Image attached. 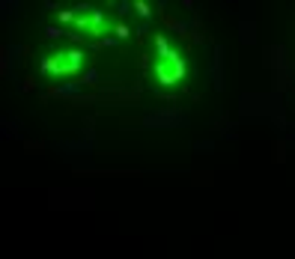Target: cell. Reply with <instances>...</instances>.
I'll use <instances>...</instances> for the list:
<instances>
[{"label": "cell", "instance_id": "obj_23", "mask_svg": "<svg viewBox=\"0 0 295 259\" xmlns=\"http://www.w3.org/2000/svg\"><path fill=\"white\" fill-rule=\"evenodd\" d=\"M194 3H197V0H182V6H185V9H194Z\"/></svg>", "mask_w": 295, "mask_h": 259}, {"label": "cell", "instance_id": "obj_19", "mask_svg": "<svg viewBox=\"0 0 295 259\" xmlns=\"http://www.w3.org/2000/svg\"><path fill=\"white\" fill-rule=\"evenodd\" d=\"M113 36H120V39L126 42V39H131V27L129 24H116V27H113Z\"/></svg>", "mask_w": 295, "mask_h": 259}, {"label": "cell", "instance_id": "obj_15", "mask_svg": "<svg viewBox=\"0 0 295 259\" xmlns=\"http://www.w3.org/2000/svg\"><path fill=\"white\" fill-rule=\"evenodd\" d=\"M75 15H78V12H75V6H72V9H57V21H60V24H72V21H75Z\"/></svg>", "mask_w": 295, "mask_h": 259}, {"label": "cell", "instance_id": "obj_6", "mask_svg": "<svg viewBox=\"0 0 295 259\" xmlns=\"http://www.w3.org/2000/svg\"><path fill=\"white\" fill-rule=\"evenodd\" d=\"M60 152H66V155H90L93 152V140H63Z\"/></svg>", "mask_w": 295, "mask_h": 259}, {"label": "cell", "instance_id": "obj_20", "mask_svg": "<svg viewBox=\"0 0 295 259\" xmlns=\"http://www.w3.org/2000/svg\"><path fill=\"white\" fill-rule=\"evenodd\" d=\"M149 27H152V18H140V24H137L134 36H146V33H149Z\"/></svg>", "mask_w": 295, "mask_h": 259}, {"label": "cell", "instance_id": "obj_4", "mask_svg": "<svg viewBox=\"0 0 295 259\" xmlns=\"http://www.w3.org/2000/svg\"><path fill=\"white\" fill-rule=\"evenodd\" d=\"M146 128H176V125H188V116L179 107H167V110H155L143 116Z\"/></svg>", "mask_w": 295, "mask_h": 259}, {"label": "cell", "instance_id": "obj_10", "mask_svg": "<svg viewBox=\"0 0 295 259\" xmlns=\"http://www.w3.org/2000/svg\"><path fill=\"white\" fill-rule=\"evenodd\" d=\"M134 15L137 18H152L155 15V6H149L146 0H134Z\"/></svg>", "mask_w": 295, "mask_h": 259}, {"label": "cell", "instance_id": "obj_8", "mask_svg": "<svg viewBox=\"0 0 295 259\" xmlns=\"http://www.w3.org/2000/svg\"><path fill=\"white\" fill-rule=\"evenodd\" d=\"M21 51H24L21 45H9V48H6V60H3V72H9V66H12V69L18 66V60H21Z\"/></svg>", "mask_w": 295, "mask_h": 259}, {"label": "cell", "instance_id": "obj_14", "mask_svg": "<svg viewBox=\"0 0 295 259\" xmlns=\"http://www.w3.org/2000/svg\"><path fill=\"white\" fill-rule=\"evenodd\" d=\"M170 51H173V48H170L167 36H161V33H158V36H155V54L161 57V54H170Z\"/></svg>", "mask_w": 295, "mask_h": 259}, {"label": "cell", "instance_id": "obj_3", "mask_svg": "<svg viewBox=\"0 0 295 259\" xmlns=\"http://www.w3.org/2000/svg\"><path fill=\"white\" fill-rule=\"evenodd\" d=\"M54 57V69H57V78H72L84 69V48H69V51H57L51 54Z\"/></svg>", "mask_w": 295, "mask_h": 259}, {"label": "cell", "instance_id": "obj_5", "mask_svg": "<svg viewBox=\"0 0 295 259\" xmlns=\"http://www.w3.org/2000/svg\"><path fill=\"white\" fill-rule=\"evenodd\" d=\"M209 75H212V81H215V90H218V93H224V48H221V45H218V48H215V54H212Z\"/></svg>", "mask_w": 295, "mask_h": 259}, {"label": "cell", "instance_id": "obj_18", "mask_svg": "<svg viewBox=\"0 0 295 259\" xmlns=\"http://www.w3.org/2000/svg\"><path fill=\"white\" fill-rule=\"evenodd\" d=\"M81 81H84L87 87H93V84H98V69H87V72L81 75Z\"/></svg>", "mask_w": 295, "mask_h": 259}, {"label": "cell", "instance_id": "obj_13", "mask_svg": "<svg viewBox=\"0 0 295 259\" xmlns=\"http://www.w3.org/2000/svg\"><path fill=\"white\" fill-rule=\"evenodd\" d=\"M120 42H123L120 36H101L98 42H93V48H116Z\"/></svg>", "mask_w": 295, "mask_h": 259}, {"label": "cell", "instance_id": "obj_7", "mask_svg": "<svg viewBox=\"0 0 295 259\" xmlns=\"http://www.w3.org/2000/svg\"><path fill=\"white\" fill-rule=\"evenodd\" d=\"M84 81H69V84H60V87H54V96H63V98H75L84 93Z\"/></svg>", "mask_w": 295, "mask_h": 259}, {"label": "cell", "instance_id": "obj_9", "mask_svg": "<svg viewBox=\"0 0 295 259\" xmlns=\"http://www.w3.org/2000/svg\"><path fill=\"white\" fill-rule=\"evenodd\" d=\"M107 3H110V6L116 9V15H123V18L134 12V0H107Z\"/></svg>", "mask_w": 295, "mask_h": 259}, {"label": "cell", "instance_id": "obj_11", "mask_svg": "<svg viewBox=\"0 0 295 259\" xmlns=\"http://www.w3.org/2000/svg\"><path fill=\"white\" fill-rule=\"evenodd\" d=\"M197 27V18L194 21H170V30H176L179 36H185V33H191Z\"/></svg>", "mask_w": 295, "mask_h": 259}, {"label": "cell", "instance_id": "obj_12", "mask_svg": "<svg viewBox=\"0 0 295 259\" xmlns=\"http://www.w3.org/2000/svg\"><path fill=\"white\" fill-rule=\"evenodd\" d=\"M39 69H42V75H45V78H57V69H54V57H51V54L39 63Z\"/></svg>", "mask_w": 295, "mask_h": 259}, {"label": "cell", "instance_id": "obj_21", "mask_svg": "<svg viewBox=\"0 0 295 259\" xmlns=\"http://www.w3.org/2000/svg\"><path fill=\"white\" fill-rule=\"evenodd\" d=\"M212 146H215V143H212V140H203V143H197V149H200V152H203V149H206V152H209V149H212Z\"/></svg>", "mask_w": 295, "mask_h": 259}, {"label": "cell", "instance_id": "obj_2", "mask_svg": "<svg viewBox=\"0 0 295 259\" xmlns=\"http://www.w3.org/2000/svg\"><path fill=\"white\" fill-rule=\"evenodd\" d=\"M185 72H188V66H185V57L179 54V51H170V54H161L155 66H152V78L164 84V87H173V84H179L182 78H185Z\"/></svg>", "mask_w": 295, "mask_h": 259}, {"label": "cell", "instance_id": "obj_22", "mask_svg": "<svg viewBox=\"0 0 295 259\" xmlns=\"http://www.w3.org/2000/svg\"><path fill=\"white\" fill-rule=\"evenodd\" d=\"M167 3H170V0H155V9H161V12H164V9H167Z\"/></svg>", "mask_w": 295, "mask_h": 259}, {"label": "cell", "instance_id": "obj_17", "mask_svg": "<svg viewBox=\"0 0 295 259\" xmlns=\"http://www.w3.org/2000/svg\"><path fill=\"white\" fill-rule=\"evenodd\" d=\"M242 42H254V21H242Z\"/></svg>", "mask_w": 295, "mask_h": 259}, {"label": "cell", "instance_id": "obj_16", "mask_svg": "<svg viewBox=\"0 0 295 259\" xmlns=\"http://www.w3.org/2000/svg\"><path fill=\"white\" fill-rule=\"evenodd\" d=\"M45 36H48V39H63L69 33L63 30V24H51V27H45Z\"/></svg>", "mask_w": 295, "mask_h": 259}, {"label": "cell", "instance_id": "obj_1", "mask_svg": "<svg viewBox=\"0 0 295 259\" xmlns=\"http://www.w3.org/2000/svg\"><path fill=\"white\" fill-rule=\"evenodd\" d=\"M75 21H72V30H78L84 39H98L104 27H107V21H104V12L93 6V3H87V0H81V3H75Z\"/></svg>", "mask_w": 295, "mask_h": 259}]
</instances>
